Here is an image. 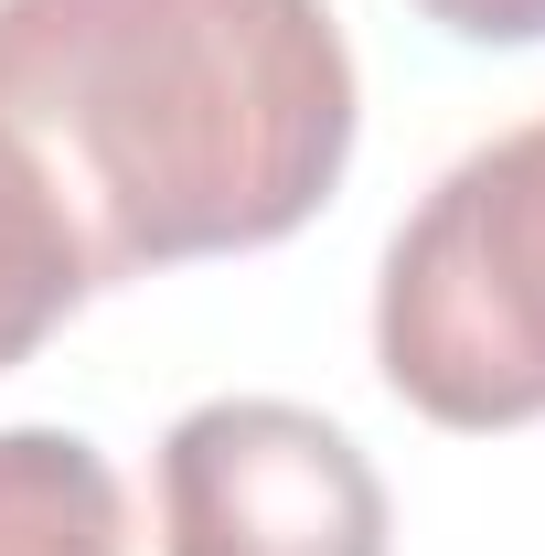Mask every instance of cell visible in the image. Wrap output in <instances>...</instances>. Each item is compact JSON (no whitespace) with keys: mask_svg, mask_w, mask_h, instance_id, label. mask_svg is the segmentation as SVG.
I'll list each match as a JSON object with an SVG mask.
<instances>
[{"mask_svg":"<svg viewBox=\"0 0 545 556\" xmlns=\"http://www.w3.org/2000/svg\"><path fill=\"white\" fill-rule=\"evenodd\" d=\"M0 118L107 289L278 247L332 204L353 43L332 0H0Z\"/></svg>","mask_w":545,"mask_h":556,"instance_id":"obj_1","label":"cell"},{"mask_svg":"<svg viewBox=\"0 0 545 556\" xmlns=\"http://www.w3.org/2000/svg\"><path fill=\"white\" fill-rule=\"evenodd\" d=\"M375 364L439 428L545 417V118L481 139L396 225L375 278Z\"/></svg>","mask_w":545,"mask_h":556,"instance_id":"obj_2","label":"cell"},{"mask_svg":"<svg viewBox=\"0 0 545 556\" xmlns=\"http://www.w3.org/2000/svg\"><path fill=\"white\" fill-rule=\"evenodd\" d=\"M385 482L321 407L214 396L161 439V556H385Z\"/></svg>","mask_w":545,"mask_h":556,"instance_id":"obj_3","label":"cell"},{"mask_svg":"<svg viewBox=\"0 0 545 556\" xmlns=\"http://www.w3.org/2000/svg\"><path fill=\"white\" fill-rule=\"evenodd\" d=\"M86 289H97V268H86V236H75L54 172L33 161V139L0 118V375L54 343Z\"/></svg>","mask_w":545,"mask_h":556,"instance_id":"obj_4","label":"cell"},{"mask_svg":"<svg viewBox=\"0 0 545 556\" xmlns=\"http://www.w3.org/2000/svg\"><path fill=\"white\" fill-rule=\"evenodd\" d=\"M0 556H129V503L97 439L0 428Z\"/></svg>","mask_w":545,"mask_h":556,"instance_id":"obj_5","label":"cell"},{"mask_svg":"<svg viewBox=\"0 0 545 556\" xmlns=\"http://www.w3.org/2000/svg\"><path fill=\"white\" fill-rule=\"evenodd\" d=\"M460 43H545V0H417Z\"/></svg>","mask_w":545,"mask_h":556,"instance_id":"obj_6","label":"cell"}]
</instances>
